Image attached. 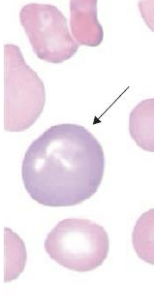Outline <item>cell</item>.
<instances>
[{
    "instance_id": "obj_1",
    "label": "cell",
    "mask_w": 154,
    "mask_h": 296,
    "mask_svg": "<svg viewBox=\"0 0 154 296\" xmlns=\"http://www.w3.org/2000/svg\"><path fill=\"white\" fill-rule=\"evenodd\" d=\"M105 163L101 145L87 129L58 124L47 129L28 147L22 164V179L28 193L38 203L73 206L97 192Z\"/></svg>"
},
{
    "instance_id": "obj_2",
    "label": "cell",
    "mask_w": 154,
    "mask_h": 296,
    "mask_svg": "<svg viewBox=\"0 0 154 296\" xmlns=\"http://www.w3.org/2000/svg\"><path fill=\"white\" fill-rule=\"evenodd\" d=\"M46 242L57 243V261L79 272L91 271L101 265L109 249L108 234L99 224L76 218L59 221L48 234Z\"/></svg>"
},
{
    "instance_id": "obj_3",
    "label": "cell",
    "mask_w": 154,
    "mask_h": 296,
    "mask_svg": "<svg viewBox=\"0 0 154 296\" xmlns=\"http://www.w3.org/2000/svg\"><path fill=\"white\" fill-rule=\"evenodd\" d=\"M129 131L138 146L154 153V98L143 100L132 110L129 116Z\"/></svg>"
},
{
    "instance_id": "obj_4",
    "label": "cell",
    "mask_w": 154,
    "mask_h": 296,
    "mask_svg": "<svg viewBox=\"0 0 154 296\" xmlns=\"http://www.w3.org/2000/svg\"><path fill=\"white\" fill-rule=\"evenodd\" d=\"M132 241L138 257L154 265V208L144 212L138 218L133 230Z\"/></svg>"
}]
</instances>
